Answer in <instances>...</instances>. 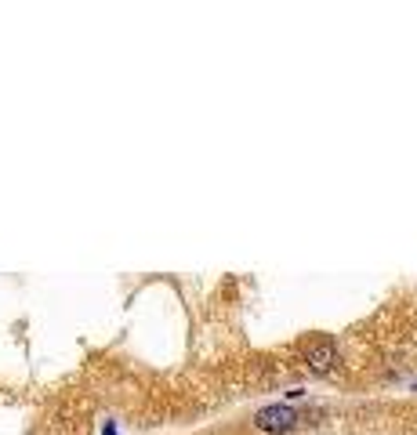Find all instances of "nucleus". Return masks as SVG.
<instances>
[{
	"mask_svg": "<svg viewBox=\"0 0 417 435\" xmlns=\"http://www.w3.org/2000/svg\"><path fill=\"white\" fill-rule=\"evenodd\" d=\"M254 424L262 431H291L298 424V414L291 407H265V410L254 414Z\"/></svg>",
	"mask_w": 417,
	"mask_h": 435,
	"instance_id": "1",
	"label": "nucleus"
},
{
	"mask_svg": "<svg viewBox=\"0 0 417 435\" xmlns=\"http://www.w3.org/2000/svg\"><path fill=\"white\" fill-rule=\"evenodd\" d=\"M305 363H308V370L312 374H330V366L338 363V349H334V341H316V345H308V352H305Z\"/></svg>",
	"mask_w": 417,
	"mask_h": 435,
	"instance_id": "2",
	"label": "nucleus"
}]
</instances>
